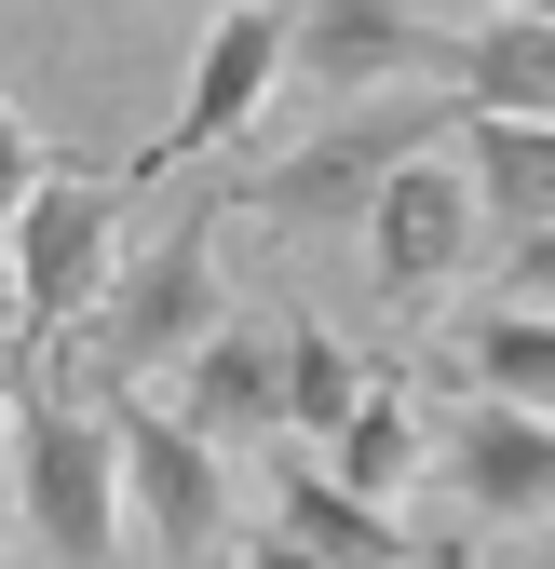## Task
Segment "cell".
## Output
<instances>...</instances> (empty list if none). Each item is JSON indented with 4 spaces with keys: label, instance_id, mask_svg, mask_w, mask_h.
<instances>
[{
    "label": "cell",
    "instance_id": "ac0fdd59",
    "mask_svg": "<svg viewBox=\"0 0 555 569\" xmlns=\"http://www.w3.org/2000/svg\"><path fill=\"white\" fill-rule=\"evenodd\" d=\"M502 299H515V312H555V231L502 244Z\"/></svg>",
    "mask_w": 555,
    "mask_h": 569
},
{
    "label": "cell",
    "instance_id": "7402d4cb",
    "mask_svg": "<svg viewBox=\"0 0 555 569\" xmlns=\"http://www.w3.org/2000/svg\"><path fill=\"white\" fill-rule=\"evenodd\" d=\"M14 407H28V367H14V352H0V435H14Z\"/></svg>",
    "mask_w": 555,
    "mask_h": 569
},
{
    "label": "cell",
    "instance_id": "603a6c76",
    "mask_svg": "<svg viewBox=\"0 0 555 569\" xmlns=\"http://www.w3.org/2000/svg\"><path fill=\"white\" fill-rule=\"evenodd\" d=\"M434 14H447V28H488V14H515V0H434Z\"/></svg>",
    "mask_w": 555,
    "mask_h": 569
},
{
    "label": "cell",
    "instance_id": "52a82bcc",
    "mask_svg": "<svg viewBox=\"0 0 555 569\" xmlns=\"http://www.w3.org/2000/svg\"><path fill=\"white\" fill-rule=\"evenodd\" d=\"M285 54H299V0H231L218 28H203V54H190V96H176V122L135 150L122 177L150 190V177H176V163H203V150H231V136L285 96Z\"/></svg>",
    "mask_w": 555,
    "mask_h": 569
},
{
    "label": "cell",
    "instance_id": "5bb4252c",
    "mask_svg": "<svg viewBox=\"0 0 555 569\" xmlns=\"http://www.w3.org/2000/svg\"><path fill=\"white\" fill-rule=\"evenodd\" d=\"M461 163L488 190V231H555V122H502V109H461Z\"/></svg>",
    "mask_w": 555,
    "mask_h": 569
},
{
    "label": "cell",
    "instance_id": "8992f818",
    "mask_svg": "<svg viewBox=\"0 0 555 569\" xmlns=\"http://www.w3.org/2000/svg\"><path fill=\"white\" fill-rule=\"evenodd\" d=\"M109 420H122V529L150 542V556H176V569L231 556V542H244L231 448H203L163 393H109Z\"/></svg>",
    "mask_w": 555,
    "mask_h": 569
},
{
    "label": "cell",
    "instance_id": "7a4b0ae2",
    "mask_svg": "<svg viewBox=\"0 0 555 569\" xmlns=\"http://www.w3.org/2000/svg\"><path fill=\"white\" fill-rule=\"evenodd\" d=\"M14 502H28V542L54 569H109L122 556V420L109 393L82 380H41L28 367V407H14Z\"/></svg>",
    "mask_w": 555,
    "mask_h": 569
},
{
    "label": "cell",
    "instance_id": "3957f363",
    "mask_svg": "<svg viewBox=\"0 0 555 569\" xmlns=\"http://www.w3.org/2000/svg\"><path fill=\"white\" fill-rule=\"evenodd\" d=\"M461 136V109H434V96H380V109H325L299 150H271L244 190H231V218H271V231H325V218H366V203L421 163V150H447Z\"/></svg>",
    "mask_w": 555,
    "mask_h": 569
},
{
    "label": "cell",
    "instance_id": "44dd1931",
    "mask_svg": "<svg viewBox=\"0 0 555 569\" xmlns=\"http://www.w3.org/2000/svg\"><path fill=\"white\" fill-rule=\"evenodd\" d=\"M0 339H28V312H14V218H0Z\"/></svg>",
    "mask_w": 555,
    "mask_h": 569
},
{
    "label": "cell",
    "instance_id": "d4e9b609",
    "mask_svg": "<svg viewBox=\"0 0 555 569\" xmlns=\"http://www.w3.org/2000/svg\"><path fill=\"white\" fill-rule=\"evenodd\" d=\"M203 569H231V556H203Z\"/></svg>",
    "mask_w": 555,
    "mask_h": 569
},
{
    "label": "cell",
    "instance_id": "cb8c5ba5",
    "mask_svg": "<svg viewBox=\"0 0 555 569\" xmlns=\"http://www.w3.org/2000/svg\"><path fill=\"white\" fill-rule=\"evenodd\" d=\"M528 14H555V0H528Z\"/></svg>",
    "mask_w": 555,
    "mask_h": 569
},
{
    "label": "cell",
    "instance_id": "277c9868",
    "mask_svg": "<svg viewBox=\"0 0 555 569\" xmlns=\"http://www.w3.org/2000/svg\"><path fill=\"white\" fill-rule=\"evenodd\" d=\"M122 203H135V177L109 163H54L28 203H14V312H28V352H68L95 326V299L122 284Z\"/></svg>",
    "mask_w": 555,
    "mask_h": 569
},
{
    "label": "cell",
    "instance_id": "8fae6325",
    "mask_svg": "<svg viewBox=\"0 0 555 569\" xmlns=\"http://www.w3.org/2000/svg\"><path fill=\"white\" fill-rule=\"evenodd\" d=\"M312 461H325L339 488H353V502H380V516H393L406 488L434 475V407L406 393V380H380V393H366V407H353V420H339V435L312 448Z\"/></svg>",
    "mask_w": 555,
    "mask_h": 569
},
{
    "label": "cell",
    "instance_id": "6da1fadb",
    "mask_svg": "<svg viewBox=\"0 0 555 569\" xmlns=\"http://www.w3.org/2000/svg\"><path fill=\"white\" fill-rule=\"evenodd\" d=\"M218 218H231V203H190V218H163L150 244L122 258V284L95 299V326L68 339V380H82V393H163V380L190 367V352L231 326Z\"/></svg>",
    "mask_w": 555,
    "mask_h": 569
},
{
    "label": "cell",
    "instance_id": "30bf717a",
    "mask_svg": "<svg viewBox=\"0 0 555 569\" xmlns=\"http://www.w3.org/2000/svg\"><path fill=\"white\" fill-rule=\"evenodd\" d=\"M163 407L190 420L203 448H285V435H299V393H285V312H231V326L163 380Z\"/></svg>",
    "mask_w": 555,
    "mask_h": 569
},
{
    "label": "cell",
    "instance_id": "2e32d148",
    "mask_svg": "<svg viewBox=\"0 0 555 569\" xmlns=\"http://www.w3.org/2000/svg\"><path fill=\"white\" fill-rule=\"evenodd\" d=\"M285 393H299V435L325 448L339 420H353V407L380 393V367H353V339H339V326H312V312H285Z\"/></svg>",
    "mask_w": 555,
    "mask_h": 569
},
{
    "label": "cell",
    "instance_id": "7c38bea8",
    "mask_svg": "<svg viewBox=\"0 0 555 569\" xmlns=\"http://www.w3.org/2000/svg\"><path fill=\"white\" fill-rule=\"evenodd\" d=\"M271 529H285V542H312L325 569H421V542H406L380 502H353L325 461H285V475H271Z\"/></svg>",
    "mask_w": 555,
    "mask_h": 569
},
{
    "label": "cell",
    "instance_id": "9a60e30c",
    "mask_svg": "<svg viewBox=\"0 0 555 569\" xmlns=\"http://www.w3.org/2000/svg\"><path fill=\"white\" fill-rule=\"evenodd\" d=\"M461 380L488 407H542L555 420V312H515V299L461 312Z\"/></svg>",
    "mask_w": 555,
    "mask_h": 569
},
{
    "label": "cell",
    "instance_id": "ba28073f",
    "mask_svg": "<svg viewBox=\"0 0 555 569\" xmlns=\"http://www.w3.org/2000/svg\"><path fill=\"white\" fill-rule=\"evenodd\" d=\"M474 244H488V190H474L461 136H447V150H421V163L366 203V271H380L393 312H447V284L474 271Z\"/></svg>",
    "mask_w": 555,
    "mask_h": 569
},
{
    "label": "cell",
    "instance_id": "5b68a950",
    "mask_svg": "<svg viewBox=\"0 0 555 569\" xmlns=\"http://www.w3.org/2000/svg\"><path fill=\"white\" fill-rule=\"evenodd\" d=\"M461 28L434 0H299V54H285V96L325 109H380V96H447Z\"/></svg>",
    "mask_w": 555,
    "mask_h": 569
},
{
    "label": "cell",
    "instance_id": "9c48e42d",
    "mask_svg": "<svg viewBox=\"0 0 555 569\" xmlns=\"http://www.w3.org/2000/svg\"><path fill=\"white\" fill-rule=\"evenodd\" d=\"M434 488L474 516V529H502V542H528V529H555V420L542 407H447L434 420Z\"/></svg>",
    "mask_w": 555,
    "mask_h": 569
},
{
    "label": "cell",
    "instance_id": "4fadbf2b",
    "mask_svg": "<svg viewBox=\"0 0 555 569\" xmlns=\"http://www.w3.org/2000/svg\"><path fill=\"white\" fill-rule=\"evenodd\" d=\"M447 96L461 109H502V122H555V14H488V28H461V68H447Z\"/></svg>",
    "mask_w": 555,
    "mask_h": 569
},
{
    "label": "cell",
    "instance_id": "484cf974",
    "mask_svg": "<svg viewBox=\"0 0 555 569\" xmlns=\"http://www.w3.org/2000/svg\"><path fill=\"white\" fill-rule=\"evenodd\" d=\"M218 14H231V0H218Z\"/></svg>",
    "mask_w": 555,
    "mask_h": 569
},
{
    "label": "cell",
    "instance_id": "e0dca14e",
    "mask_svg": "<svg viewBox=\"0 0 555 569\" xmlns=\"http://www.w3.org/2000/svg\"><path fill=\"white\" fill-rule=\"evenodd\" d=\"M41 177H54V150H41V122H28L14 96H0V218H14V203H28Z\"/></svg>",
    "mask_w": 555,
    "mask_h": 569
},
{
    "label": "cell",
    "instance_id": "ffe728a7",
    "mask_svg": "<svg viewBox=\"0 0 555 569\" xmlns=\"http://www.w3.org/2000/svg\"><path fill=\"white\" fill-rule=\"evenodd\" d=\"M461 569H555V529H528V542H502V556H461Z\"/></svg>",
    "mask_w": 555,
    "mask_h": 569
},
{
    "label": "cell",
    "instance_id": "d6986e66",
    "mask_svg": "<svg viewBox=\"0 0 555 569\" xmlns=\"http://www.w3.org/2000/svg\"><path fill=\"white\" fill-rule=\"evenodd\" d=\"M231 569H325L312 542H285V529H258V542H231Z\"/></svg>",
    "mask_w": 555,
    "mask_h": 569
}]
</instances>
